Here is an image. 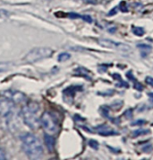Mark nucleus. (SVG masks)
I'll list each match as a JSON object with an SVG mask.
<instances>
[{"label":"nucleus","mask_w":153,"mask_h":160,"mask_svg":"<svg viewBox=\"0 0 153 160\" xmlns=\"http://www.w3.org/2000/svg\"><path fill=\"white\" fill-rule=\"evenodd\" d=\"M124 116L126 119H132V108H129V109L126 110L124 112Z\"/></svg>","instance_id":"nucleus-20"},{"label":"nucleus","mask_w":153,"mask_h":160,"mask_svg":"<svg viewBox=\"0 0 153 160\" xmlns=\"http://www.w3.org/2000/svg\"><path fill=\"white\" fill-rule=\"evenodd\" d=\"M98 43L102 47L105 48H110V49H116L118 50H123V51H127L131 50V46L128 44H125L123 42H117L115 41L108 39H99Z\"/></svg>","instance_id":"nucleus-5"},{"label":"nucleus","mask_w":153,"mask_h":160,"mask_svg":"<svg viewBox=\"0 0 153 160\" xmlns=\"http://www.w3.org/2000/svg\"><path fill=\"white\" fill-rule=\"evenodd\" d=\"M41 122L42 127L46 133L53 135L58 131V122L57 117L50 112H45L41 117Z\"/></svg>","instance_id":"nucleus-3"},{"label":"nucleus","mask_w":153,"mask_h":160,"mask_svg":"<svg viewBox=\"0 0 153 160\" xmlns=\"http://www.w3.org/2000/svg\"><path fill=\"white\" fill-rule=\"evenodd\" d=\"M99 112H100V114L104 118H109V108L107 105L101 106V107L99 108Z\"/></svg>","instance_id":"nucleus-12"},{"label":"nucleus","mask_w":153,"mask_h":160,"mask_svg":"<svg viewBox=\"0 0 153 160\" xmlns=\"http://www.w3.org/2000/svg\"><path fill=\"white\" fill-rule=\"evenodd\" d=\"M6 159V155H5V152L4 149H0V160H5Z\"/></svg>","instance_id":"nucleus-33"},{"label":"nucleus","mask_w":153,"mask_h":160,"mask_svg":"<svg viewBox=\"0 0 153 160\" xmlns=\"http://www.w3.org/2000/svg\"><path fill=\"white\" fill-rule=\"evenodd\" d=\"M119 10L123 13H127L128 12V7H127V5H126L125 1H122L120 4H119Z\"/></svg>","instance_id":"nucleus-16"},{"label":"nucleus","mask_w":153,"mask_h":160,"mask_svg":"<svg viewBox=\"0 0 153 160\" xmlns=\"http://www.w3.org/2000/svg\"><path fill=\"white\" fill-rule=\"evenodd\" d=\"M44 142H45L46 147L48 148V149L49 151H53L55 144H56V141H55L54 137H53L52 135H50V134L46 133L45 136H44Z\"/></svg>","instance_id":"nucleus-8"},{"label":"nucleus","mask_w":153,"mask_h":160,"mask_svg":"<svg viewBox=\"0 0 153 160\" xmlns=\"http://www.w3.org/2000/svg\"><path fill=\"white\" fill-rule=\"evenodd\" d=\"M134 87L137 91H139V92H142V91L144 89L143 85H142L141 83H138V82H136V81H135V83H134Z\"/></svg>","instance_id":"nucleus-24"},{"label":"nucleus","mask_w":153,"mask_h":160,"mask_svg":"<svg viewBox=\"0 0 153 160\" xmlns=\"http://www.w3.org/2000/svg\"><path fill=\"white\" fill-rule=\"evenodd\" d=\"M148 96L150 97V102L153 103V93H149V94H148Z\"/></svg>","instance_id":"nucleus-37"},{"label":"nucleus","mask_w":153,"mask_h":160,"mask_svg":"<svg viewBox=\"0 0 153 160\" xmlns=\"http://www.w3.org/2000/svg\"><path fill=\"white\" fill-rule=\"evenodd\" d=\"M83 1H85L86 3H91V4H95V3H97L96 0H83Z\"/></svg>","instance_id":"nucleus-36"},{"label":"nucleus","mask_w":153,"mask_h":160,"mask_svg":"<svg viewBox=\"0 0 153 160\" xmlns=\"http://www.w3.org/2000/svg\"><path fill=\"white\" fill-rule=\"evenodd\" d=\"M53 52L54 51L50 48H35L26 54L23 61L27 63H34L41 61V59L51 57Z\"/></svg>","instance_id":"nucleus-4"},{"label":"nucleus","mask_w":153,"mask_h":160,"mask_svg":"<svg viewBox=\"0 0 153 160\" xmlns=\"http://www.w3.org/2000/svg\"><path fill=\"white\" fill-rule=\"evenodd\" d=\"M108 148L109 149L110 151H112L113 153H115V154H117V153L121 152L120 149H116V148H113V147H110V146H108Z\"/></svg>","instance_id":"nucleus-32"},{"label":"nucleus","mask_w":153,"mask_h":160,"mask_svg":"<svg viewBox=\"0 0 153 160\" xmlns=\"http://www.w3.org/2000/svg\"><path fill=\"white\" fill-rule=\"evenodd\" d=\"M126 77H128V79L129 80H131V81H134V82H135L136 81V79H135V77H134V76L132 75V70H129L128 72H126Z\"/></svg>","instance_id":"nucleus-23"},{"label":"nucleus","mask_w":153,"mask_h":160,"mask_svg":"<svg viewBox=\"0 0 153 160\" xmlns=\"http://www.w3.org/2000/svg\"><path fill=\"white\" fill-rule=\"evenodd\" d=\"M0 95L3 96L4 98L9 100L14 104H19L23 103L26 100V95L22 92L19 91H14V90H6L3 91Z\"/></svg>","instance_id":"nucleus-6"},{"label":"nucleus","mask_w":153,"mask_h":160,"mask_svg":"<svg viewBox=\"0 0 153 160\" xmlns=\"http://www.w3.org/2000/svg\"><path fill=\"white\" fill-rule=\"evenodd\" d=\"M67 16L69 18H72V19H76V18H81L82 17L81 15H78V14H76V13H69V14L67 15Z\"/></svg>","instance_id":"nucleus-27"},{"label":"nucleus","mask_w":153,"mask_h":160,"mask_svg":"<svg viewBox=\"0 0 153 160\" xmlns=\"http://www.w3.org/2000/svg\"><path fill=\"white\" fill-rule=\"evenodd\" d=\"M82 89H83V87L82 85H71V86H69V87H67L66 89L64 90V94L66 95H68V96L73 97L76 92L82 91Z\"/></svg>","instance_id":"nucleus-9"},{"label":"nucleus","mask_w":153,"mask_h":160,"mask_svg":"<svg viewBox=\"0 0 153 160\" xmlns=\"http://www.w3.org/2000/svg\"><path fill=\"white\" fill-rule=\"evenodd\" d=\"M132 32H134L136 36H142L145 33L144 29L142 27H138V26H134V27L132 28Z\"/></svg>","instance_id":"nucleus-11"},{"label":"nucleus","mask_w":153,"mask_h":160,"mask_svg":"<svg viewBox=\"0 0 153 160\" xmlns=\"http://www.w3.org/2000/svg\"><path fill=\"white\" fill-rule=\"evenodd\" d=\"M95 130L101 136H116L118 135V132L115 131L112 128H110L107 124L99 125L95 128Z\"/></svg>","instance_id":"nucleus-7"},{"label":"nucleus","mask_w":153,"mask_h":160,"mask_svg":"<svg viewBox=\"0 0 153 160\" xmlns=\"http://www.w3.org/2000/svg\"><path fill=\"white\" fill-rule=\"evenodd\" d=\"M146 122H147V121H145V120L139 119V120H136V121H134V122H131V125L132 126H142Z\"/></svg>","instance_id":"nucleus-15"},{"label":"nucleus","mask_w":153,"mask_h":160,"mask_svg":"<svg viewBox=\"0 0 153 160\" xmlns=\"http://www.w3.org/2000/svg\"><path fill=\"white\" fill-rule=\"evenodd\" d=\"M137 48L141 49L142 50H151L152 47L150 45H148V44H143V43H141V44H137Z\"/></svg>","instance_id":"nucleus-17"},{"label":"nucleus","mask_w":153,"mask_h":160,"mask_svg":"<svg viewBox=\"0 0 153 160\" xmlns=\"http://www.w3.org/2000/svg\"><path fill=\"white\" fill-rule=\"evenodd\" d=\"M116 86H117V87H124V88H128L129 87V84L127 82L124 81V80H122V81H120L119 83H117L116 85Z\"/></svg>","instance_id":"nucleus-21"},{"label":"nucleus","mask_w":153,"mask_h":160,"mask_svg":"<svg viewBox=\"0 0 153 160\" xmlns=\"http://www.w3.org/2000/svg\"><path fill=\"white\" fill-rule=\"evenodd\" d=\"M81 18L83 20V21L87 22V23H89V24H91V23H92V18H91L90 15H82Z\"/></svg>","instance_id":"nucleus-30"},{"label":"nucleus","mask_w":153,"mask_h":160,"mask_svg":"<svg viewBox=\"0 0 153 160\" xmlns=\"http://www.w3.org/2000/svg\"><path fill=\"white\" fill-rule=\"evenodd\" d=\"M145 82L153 87V77H147L145 78Z\"/></svg>","instance_id":"nucleus-31"},{"label":"nucleus","mask_w":153,"mask_h":160,"mask_svg":"<svg viewBox=\"0 0 153 160\" xmlns=\"http://www.w3.org/2000/svg\"><path fill=\"white\" fill-rule=\"evenodd\" d=\"M114 104H115L116 105H115V106H114V105H112V108H114L116 111L120 110L121 107H122V105H123V102H122V101H116Z\"/></svg>","instance_id":"nucleus-22"},{"label":"nucleus","mask_w":153,"mask_h":160,"mask_svg":"<svg viewBox=\"0 0 153 160\" xmlns=\"http://www.w3.org/2000/svg\"><path fill=\"white\" fill-rule=\"evenodd\" d=\"M9 15H10V14L8 11L4 10V9H0V18L5 19V18L9 17Z\"/></svg>","instance_id":"nucleus-19"},{"label":"nucleus","mask_w":153,"mask_h":160,"mask_svg":"<svg viewBox=\"0 0 153 160\" xmlns=\"http://www.w3.org/2000/svg\"><path fill=\"white\" fill-rule=\"evenodd\" d=\"M108 119H110L111 122H112L113 123H115L116 125H119V124L121 123V120H120V118H119V117H116V118H111V117H109Z\"/></svg>","instance_id":"nucleus-28"},{"label":"nucleus","mask_w":153,"mask_h":160,"mask_svg":"<svg viewBox=\"0 0 153 160\" xmlns=\"http://www.w3.org/2000/svg\"><path fill=\"white\" fill-rule=\"evenodd\" d=\"M75 73H76L77 75H79V76H83V77H85V78H87L88 80H91L90 77H89V76L87 75V73H88V70H87V69H82V68H80V69H78L75 70Z\"/></svg>","instance_id":"nucleus-13"},{"label":"nucleus","mask_w":153,"mask_h":160,"mask_svg":"<svg viewBox=\"0 0 153 160\" xmlns=\"http://www.w3.org/2000/svg\"><path fill=\"white\" fill-rule=\"evenodd\" d=\"M70 58H71V55L69 54V53H67V52H63V53H61V54H59L57 59H58L59 62H64V61H68V59H69Z\"/></svg>","instance_id":"nucleus-14"},{"label":"nucleus","mask_w":153,"mask_h":160,"mask_svg":"<svg viewBox=\"0 0 153 160\" xmlns=\"http://www.w3.org/2000/svg\"><path fill=\"white\" fill-rule=\"evenodd\" d=\"M115 94V91L114 90H108V91H106L104 93H98V95H104V96H111Z\"/></svg>","instance_id":"nucleus-25"},{"label":"nucleus","mask_w":153,"mask_h":160,"mask_svg":"<svg viewBox=\"0 0 153 160\" xmlns=\"http://www.w3.org/2000/svg\"><path fill=\"white\" fill-rule=\"evenodd\" d=\"M89 146L90 148H92L93 149H98V142L95 139H90L89 141Z\"/></svg>","instance_id":"nucleus-18"},{"label":"nucleus","mask_w":153,"mask_h":160,"mask_svg":"<svg viewBox=\"0 0 153 160\" xmlns=\"http://www.w3.org/2000/svg\"><path fill=\"white\" fill-rule=\"evenodd\" d=\"M112 77L114 78L115 80H117V81H122V77H121V75L120 74H118V73H114V74H112Z\"/></svg>","instance_id":"nucleus-29"},{"label":"nucleus","mask_w":153,"mask_h":160,"mask_svg":"<svg viewBox=\"0 0 153 160\" xmlns=\"http://www.w3.org/2000/svg\"><path fill=\"white\" fill-rule=\"evenodd\" d=\"M116 31V27H113V28H109L108 30V32H110V33H114Z\"/></svg>","instance_id":"nucleus-35"},{"label":"nucleus","mask_w":153,"mask_h":160,"mask_svg":"<svg viewBox=\"0 0 153 160\" xmlns=\"http://www.w3.org/2000/svg\"><path fill=\"white\" fill-rule=\"evenodd\" d=\"M39 104L35 102H30L27 105L23 108V121L26 125L30 128L35 130L39 127V121L37 117V112L39 111Z\"/></svg>","instance_id":"nucleus-2"},{"label":"nucleus","mask_w":153,"mask_h":160,"mask_svg":"<svg viewBox=\"0 0 153 160\" xmlns=\"http://www.w3.org/2000/svg\"><path fill=\"white\" fill-rule=\"evenodd\" d=\"M22 141L23 149L30 158H39L43 154L42 145L39 139L34 135L30 134V133L24 134L22 136Z\"/></svg>","instance_id":"nucleus-1"},{"label":"nucleus","mask_w":153,"mask_h":160,"mask_svg":"<svg viewBox=\"0 0 153 160\" xmlns=\"http://www.w3.org/2000/svg\"><path fill=\"white\" fill-rule=\"evenodd\" d=\"M151 149H152V145H150V144H149L148 146H145V147H143V148H142V150L144 152H148V153L150 152Z\"/></svg>","instance_id":"nucleus-34"},{"label":"nucleus","mask_w":153,"mask_h":160,"mask_svg":"<svg viewBox=\"0 0 153 160\" xmlns=\"http://www.w3.org/2000/svg\"><path fill=\"white\" fill-rule=\"evenodd\" d=\"M149 133H150V130L139 129V130H134V131H132V138H136V137H139V136H142V135L149 134Z\"/></svg>","instance_id":"nucleus-10"},{"label":"nucleus","mask_w":153,"mask_h":160,"mask_svg":"<svg viewBox=\"0 0 153 160\" xmlns=\"http://www.w3.org/2000/svg\"><path fill=\"white\" fill-rule=\"evenodd\" d=\"M117 11H118V6H116L114 7L112 10H110L108 13V16H113V15H116L117 14Z\"/></svg>","instance_id":"nucleus-26"}]
</instances>
